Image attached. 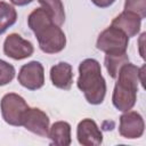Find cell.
<instances>
[{
    "label": "cell",
    "mask_w": 146,
    "mask_h": 146,
    "mask_svg": "<svg viewBox=\"0 0 146 146\" xmlns=\"http://www.w3.org/2000/svg\"><path fill=\"white\" fill-rule=\"evenodd\" d=\"M29 27L34 33L40 49L46 54L60 52L66 46V36L54 23L50 15L41 7L34 9L27 17Z\"/></svg>",
    "instance_id": "6da1fadb"
},
{
    "label": "cell",
    "mask_w": 146,
    "mask_h": 146,
    "mask_svg": "<svg viewBox=\"0 0 146 146\" xmlns=\"http://www.w3.org/2000/svg\"><path fill=\"white\" fill-rule=\"evenodd\" d=\"M15 67L11 64L0 59V86L10 83L15 78Z\"/></svg>",
    "instance_id": "ac0fdd59"
},
{
    "label": "cell",
    "mask_w": 146,
    "mask_h": 146,
    "mask_svg": "<svg viewBox=\"0 0 146 146\" xmlns=\"http://www.w3.org/2000/svg\"><path fill=\"white\" fill-rule=\"evenodd\" d=\"M18 82L29 90H38L44 84V70L41 63L32 60L24 64L17 76Z\"/></svg>",
    "instance_id": "8992f818"
},
{
    "label": "cell",
    "mask_w": 146,
    "mask_h": 146,
    "mask_svg": "<svg viewBox=\"0 0 146 146\" xmlns=\"http://www.w3.org/2000/svg\"><path fill=\"white\" fill-rule=\"evenodd\" d=\"M111 25L122 31L128 38H131L137 35L138 32L140 31L141 18L133 13L123 10L112 21Z\"/></svg>",
    "instance_id": "8fae6325"
},
{
    "label": "cell",
    "mask_w": 146,
    "mask_h": 146,
    "mask_svg": "<svg viewBox=\"0 0 146 146\" xmlns=\"http://www.w3.org/2000/svg\"><path fill=\"white\" fill-rule=\"evenodd\" d=\"M127 63H129L127 52H110L105 56V67L113 79L117 78L121 67Z\"/></svg>",
    "instance_id": "5bb4252c"
},
{
    "label": "cell",
    "mask_w": 146,
    "mask_h": 146,
    "mask_svg": "<svg viewBox=\"0 0 146 146\" xmlns=\"http://www.w3.org/2000/svg\"><path fill=\"white\" fill-rule=\"evenodd\" d=\"M145 123L143 116L135 111H127L120 116L119 132L123 138L136 139L143 136Z\"/></svg>",
    "instance_id": "9c48e42d"
},
{
    "label": "cell",
    "mask_w": 146,
    "mask_h": 146,
    "mask_svg": "<svg viewBox=\"0 0 146 146\" xmlns=\"http://www.w3.org/2000/svg\"><path fill=\"white\" fill-rule=\"evenodd\" d=\"M17 21V13L16 9L5 2L0 1V35L5 33L10 26H13Z\"/></svg>",
    "instance_id": "2e32d148"
},
{
    "label": "cell",
    "mask_w": 146,
    "mask_h": 146,
    "mask_svg": "<svg viewBox=\"0 0 146 146\" xmlns=\"http://www.w3.org/2000/svg\"><path fill=\"white\" fill-rule=\"evenodd\" d=\"M0 108L2 117L8 124L19 127L22 125L23 115L29 108V105L22 96L9 92L2 97L0 102Z\"/></svg>",
    "instance_id": "277c9868"
},
{
    "label": "cell",
    "mask_w": 146,
    "mask_h": 146,
    "mask_svg": "<svg viewBox=\"0 0 146 146\" xmlns=\"http://www.w3.org/2000/svg\"><path fill=\"white\" fill-rule=\"evenodd\" d=\"M144 68L145 66L139 68L130 63H127L121 67L112 95V103L116 110L127 112L135 106L137 100L138 84L139 82L143 83L144 81Z\"/></svg>",
    "instance_id": "7a4b0ae2"
},
{
    "label": "cell",
    "mask_w": 146,
    "mask_h": 146,
    "mask_svg": "<svg viewBox=\"0 0 146 146\" xmlns=\"http://www.w3.org/2000/svg\"><path fill=\"white\" fill-rule=\"evenodd\" d=\"M51 83L59 89L70 90L73 83V70L71 64L60 62L50 68Z\"/></svg>",
    "instance_id": "7c38bea8"
},
{
    "label": "cell",
    "mask_w": 146,
    "mask_h": 146,
    "mask_svg": "<svg viewBox=\"0 0 146 146\" xmlns=\"http://www.w3.org/2000/svg\"><path fill=\"white\" fill-rule=\"evenodd\" d=\"M115 0H91V2L99 8H107L114 3Z\"/></svg>",
    "instance_id": "d6986e66"
},
{
    "label": "cell",
    "mask_w": 146,
    "mask_h": 146,
    "mask_svg": "<svg viewBox=\"0 0 146 146\" xmlns=\"http://www.w3.org/2000/svg\"><path fill=\"white\" fill-rule=\"evenodd\" d=\"M124 10L133 13L143 19L146 17V0H125Z\"/></svg>",
    "instance_id": "e0dca14e"
},
{
    "label": "cell",
    "mask_w": 146,
    "mask_h": 146,
    "mask_svg": "<svg viewBox=\"0 0 146 146\" xmlns=\"http://www.w3.org/2000/svg\"><path fill=\"white\" fill-rule=\"evenodd\" d=\"M33 0H10V2L15 6H25L30 2H32Z\"/></svg>",
    "instance_id": "ffe728a7"
},
{
    "label": "cell",
    "mask_w": 146,
    "mask_h": 146,
    "mask_svg": "<svg viewBox=\"0 0 146 146\" xmlns=\"http://www.w3.org/2000/svg\"><path fill=\"white\" fill-rule=\"evenodd\" d=\"M33 51H34V47H33L32 42L23 39L17 33L9 34L3 42L5 55L15 60H21V59L27 58V57L32 56Z\"/></svg>",
    "instance_id": "ba28073f"
},
{
    "label": "cell",
    "mask_w": 146,
    "mask_h": 146,
    "mask_svg": "<svg viewBox=\"0 0 146 146\" xmlns=\"http://www.w3.org/2000/svg\"><path fill=\"white\" fill-rule=\"evenodd\" d=\"M78 141L83 146H98L103 143V133L91 119H83L76 128Z\"/></svg>",
    "instance_id": "30bf717a"
},
{
    "label": "cell",
    "mask_w": 146,
    "mask_h": 146,
    "mask_svg": "<svg viewBox=\"0 0 146 146\" xmlns=\"http://www.w3.org/2000/svg\"><path fill=\"white\" fill-rule=\"evenodd\" d=\"M41 7L50 15L55 24L60 26L65 22V10L62 0H38Z\"/></svg>",
    "instance_id": "9a60e30c"
},
{
    "label": "cell",
    "mask_w": 146,
    "mask_h": 146,
    "mask_svg": "<svg viewBox=\"0 0 146 146\" xmlns=\"http://www.w3.org/2000/svg\"><path fill=\"white\" fill-rule=\"evenodd\" d=\"M78 88L83 92L87 102L99 105L106 95V81L102 75L100 64L94 58H87L79 65Z\"/></svg>",
    "instance_id": "3957f363"
},
{
    "label": "cell",
    "mask_w": 146,
    "mask_h": 146,
    "mask_svg": "<svg viewBox=\"0 0 146 146\" xmlns=\"http://www.w3.org/2000/svg\"><path fill=\"white\" fill-rule=\"evenodd\" d=\"M48 137L51 139L52 145L57 146H68L71 145V125L65 121L55 122L51 128H49Z\"/></svg>",
    "instance_id": "4fadbf2b"
},
{
    "label": "cell",
    "mask_w": 146,
    "mask_h": 146,
    "mask_svg": "<svg viewBox=\"0 0 146 146\" xmlns=\"http://www.w3.org/2000/svg\"><path fill=\"white\" fill-rule=\"evenodd\" d=\"M22 125L29 131L41 136L48 137L49 133V117L48 115L36 107H29L22 120Z\"/></svg>",
    "instance_id": "52a82bcc"
},
{
    "label": "cell",
    "mask_w": 146,
    "mask_h": 146,
    "mask_svg": "<svg viewBox=\"0 0 146 146\" xmlns=\"http://www.w3.org/2000/svg\"><path fill=\"white\" fill-rule=\"evenodd\" d=\"M129 43V38L119 29L110 26L104 30L97 39L96 47L105 54L110 52H125Z\"/></svg>",
    "instance_id": "5b68a950"
}]
</instances>
